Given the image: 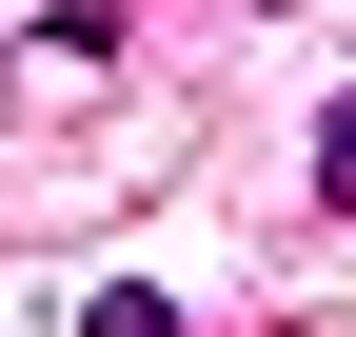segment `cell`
Masks as SVG:
<instances>
[{"instance_id": "cell-1", "label": "cell", "mask_w": 356, "mask_h": 337, "mask_svg": "<svg viewBox=\"0 0 356 337\" xmlns=\"http://www.w3.org/2000/svg\"><path fill=\"white\" fill-rule=\"evenodd\" d=\"M79 337H178V298H139V278H99V298H79Z\"/></svg>"}, {"instance_id": "cell-2", "label": "cell", "mask_w": 356, "mask_h": 337, "mask_svg": "<svg viewBox=\"0 0 356 337\" xmlns=\"http://www.w3.org/2000/svg\"><path fill=\"white\" fill-rule=\"evenodd\" d=\"M317 219H356V100L317 119Z\"/></svg>"}]
</instances>
